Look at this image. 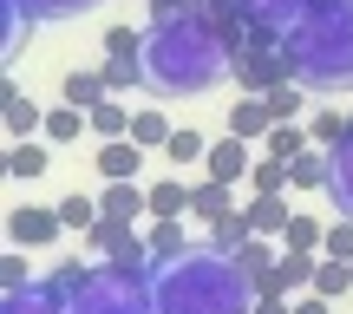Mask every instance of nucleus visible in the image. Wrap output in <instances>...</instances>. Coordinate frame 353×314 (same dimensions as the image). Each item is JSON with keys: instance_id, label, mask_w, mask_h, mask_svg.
Listing matches in <instances>:
<instances>
[{"instance_id": "obj_1", "label": "nucleus", "mask_w": 353, "mask_h": 314, "mask_svg": "<svg viewBox=\"0 0 353 314\" xmlns=\"http://www.w3.org/2000/svg\"><path fill=\"white\" fill-rule=\"evenodd\" d=\"M229 72H236V46L223 39L210 0L170 7L144 26V86L157 99H196V92L223 86Z\"/></svg>"}, {"instance_id": "obj_2", "label": "nucleus", "mask_w": 353, "mask_h": 314, "mask_svg": "<svg viewBox=\"0 0 353 314\" xmlns=\"http://www.w3.org/2000/svg\"><path fill=\"white\" fill-rule=\"evenodd\" d=\"M157 314H249L255 308V282L236 255L223 249H190L176 262L157 268Z\"/></svg>"}, {"instance_id": "obj_3", "label": "nucleus", "mask_w": 353, "mask_h": 314, "mask_svg": "<svg viewBox=\"0 0 353 314\" xmlns=\"http://www.w3.org/2000/svg\"><path fill=\"white\" fill-rule=\"evenodd\" d=\"M288 72L307 92H347L353 86V0H314L307 20L281 39Z\"/></svg>"}, {"instance_id": "obj_4", "label": "nucleus", "mask_w": 353, "mask_h": 314, "mask_svg": "<svg viewBox=\"0 0 353 314\" xmlns=\"http://www.w3.org/2000/svg\"><path fill=\"white\" fill-rule=\"evenodd\" d=\"M65 314H157V288H151V275H138V268L99 262L92 282L65 302Z\"/></svg>"}, {"instance_id": "obj_5", "label": "nucleus", "mask_w": 353, "mask_h": 314, "mask_svg": "<svg viewBox=\"0 0 353 314\" xmlns=\"http://www.w3.org/2000/svg\"><path fill=\"white\" fill-rule=\"evenodd\" d=\"M281 79H294L281 39H249V46L236 52V86H242V92H255V99H262V92L281 86Z\"/></svg>"}, {"instance_id": "obj_6", "label": "nucleus", "mask_w": 353, "mask_h": 314, "mask_svg": "<svg viewBox=\"0 0 353 314\" xmlns=\"http://www.w3.org/2000/svg\"><path fill=\"white\" fill-rule=\"evenodd\" d=\"M7 236H13V249H52V242L65 236L59 203H20V210L7 216Z\"/></svg>"}, {"instance_id": "obj_7", "label": "nucleus", "mask_w": 353, "mask_h": 314, "mask_svg": "<svg viewBox=\"0 0 353 314\" xmlns=\"http://www.w3.org/2000/svg\"><path fill=\"white\" fill-rule=\"evenodd\" d=\"M236 7H242V20H249L255 39H288L294 26L307 20L314 0H236Z\"/></svg>"}, {"instance_id": "obj_8", "label": "nucleus", "mask_w": 353, "mask_h": 314, "mask_svg": "<svg viewBox=\"0 0 353 314\" xmlns=\"http://www.w3.org/2000/svg\"><path fill=\"white\" fill-rule=\"evenodd\" d=\"M65 302H72V295H65L52 275H39V282H26V288L0 295V314H65Z\"/></svg>"}, {"instance_id": "obj_9", "label": "nucleus", "mask_w": 353, "mask_h": 314, "mask_svg": "<svg viewBox=\"0 0 353 314\" xmlns=\"http://www.w3.org/2000/svg\"><path fill=\"white\" fill-rule=\"evenodd\" d=\"M249 164H255V151H249V138H216L210 144V157H203V177H223V184H242L249 177Z\"/></svg>"}, {"instance_id": "obj_10", "label": "nucleus", "mask_w": 353, "mask_h": 314, "mask_svg": "<svg viewBox=\"0 0 353 314\" xmlns=\"http://www.w3.org/2000/svg\"><path fill=\"white\" fill-rule=\"evenodd\" d=\"M314 268H321V249H281L268 288L275 295H301V288H314Z\"/></svg>"}, {"instance_id": "obj_11", "label": "nucleus", "mask_w": 353, "mask_h": 314, "mask_svg": "<svg viewBox=\"0 0 353 314\" xmlns=\"http://www.w3.org/2000/svg\"><path fill=\"white\" fill-rule=\"evenodd\" d=\"M52 151H59V144H46V138H13V144H7V177H13V184L46 177V170H52Z\"/></svg>"}, {"instance_id": "obj_12", "label": "nucleus", "mask_w": 353, "mask_h": 314, "mask_svg": "<svg viewBox=\"0 0 353 314\" xmlns=\"http://www.w3.org/2000/svg\"><path fill=\"white\" fill-rule=\"evenodd\" d=\"M190 216H203V223L236 216V184H223V177H196V184H190Z\"/></svg>"}, {"instance_id": "obj_13", "label": "nucleus", "mask_w": 353, "mask_h": 314, "mask_svg": "<svg viewBox=\"0 0 353 314\" xmlns=\"http://www.w3.org/2000/svg\"><path fill=\"white\" fill-rule=\"evenodd\" d=\"M92 164H99V177H105V184H125V177H138V164H144V144H138V138H105Z\"/></svg>"}, {"instance_id": "obj_14", "label": "nucleus", "mask_w": 353, "mask_h": 314, "mask_svg": "<svg viewBox=\"0 0 353 314\" xmlns=\"http://www.w3.org/2000/svg\"><path fill=\"white\" fill-rule=\"evenodd\" d=\"M144 210H151V190H138V177L99 190V216H112V223H131V216H144Z\"/></svg>"}, {"instance_id": "obj_15", "label": "nucleus", "mask_w": 353, "mask_h": 314, "mask_svg": "<svg viewBox=\"0 0 353 314\" xmlns=\"http://www.w3.org/2000/svg\"><path fill=\"white\" fill-rule=\"evenodd\" d=\"M0 118H7V138H33V131H46V112H39L20 86L0 92Z\"/></svg>"}, {"instance_id": "obj_16", "label": "nucleus", "mask_w": 353, "mask_h": 314, "mask_svg": "<svg viewBox=\"0 0 353 314\" xmlns=\"http://www.w3.org/2000/svg\"><path fill=\"white\" fill-rule=\"evenodd\" d=\"M327 197H334L341 216H353V138H341L327 151Z\"/></svg>"}, {"instance_id": "obj_17", "label": "nucleus", "mask_w": 353, "mask_h": 314, "mask_svg": "<svg viewBox=\"0 0 353 314\" xmlns=\"http://www.w3.org/2000/svg\"><path fill=\"white\" fill-rule=\"evenodd\" d=\"M229 131H236V138H268V131H275V118H268V99H255V92H242L236 105H229Z\"/></svg>"}, {"instance_id": "obj_18", "label": "nucleus", "mask_w": 353, "mask_h": 314, "mask_svg": "<svg viewBox=\"0 0 353 314\" xmlns=\"http://www.w3.org/2000/svg\"><path fill=\"white\" fill-rule=\"evenodd\" d=\"M59 92H65V105H85V112L112 99V86H105V72H99V66H72V72L59 79Z\"/></svg>"}, {"instance_id": "obj_19", "label": "nucleus", "mask_w": 353, "mask_h": 314, "mask_svg": "<svg viewBox=\"0 0 353 314\" xmlns=\"http://www.w3.org/2000/svg\"><path fill=\"white\" fill-rule=\"evenodd\" d=\"M79 131H92V112H85V105H52L39 138H46V144H79Z\"/></svg>"}, {"instance_id": "obj_20", "label": "nucleus", "mask_w": 353, "mask_h": 314, "mask_svg": "<svg viewBox=\"0 0 353 314\" xmlns=\"http://www.w3.org/2000/svg\"><path fill=\"white\" fill-rule=\"evenodd\" d=\"M151 216H157V223H183V216H190V184H183V177L151 184Z\"/></svg>"}, {"instance_id": "obj_21", "label": "nucleus", "mask_w": 353, "mask_h": 314, "mask_svg": "<svg viewBox=\"0 0 353 314\" xmlns=\"http://www.w3.org/2000/svg\"><path fill=\"white\" fill-rule=\"evenodd\" d=\"M262 99H268V118H275V125H294V118L307 112V86L301 79H281V86H268Z\"/></svg>"}, {"instance_id": "obj_22", "label": "nucleus", "mask_w": 353, "mask_h": 314, "mask_svg": "<svg viewBox=\"0 0 353 314\" xmlns=\"http://www.w3.org/2000/svg\"><path fill=\"white\" fill-rule=\"evenodd\" d=\"M99 72H105V86H112V92H138L144 86V52H105Z\"/></svg>"}, {"instance_id": "obj_23", "label": "nucleus", "mask_w": 353, "mask_h": 314, "mask_svg": "<svg viewBox=\"0 0 353 314\" xmlns=\"http://www.w3.org/2000/svg\"><path fill=\"white\" fill-rule=\"evenodd\" d=\"M236 262L249 268L255 288H268V275H275V262H281V255H275V236H249V242L236 249Z\"/></svg>"}, {"instance_id": "obj_24", "label": "nucleus", "mask_w": 353, "mask_h": 314, "mask_svg": "<svg viewBox=\"0 0 353 314\" xmlns=\"http://www.w3.org/2000/svg\"><path fill=\"white\" fill-rule=\"evenodd\" d=\"M170 131H176V125L157 112V105H138V112H131V138H138L144 151H164V144H170Z\"/></svg>"}, {"instance_id": "obj_25", "label": "nucleus", "mask_w": 353, "mask_h": 314, "mask_svg": "<svg viewBox=\"0 0 353 314\" xmlns=\"http://www.w3.org/2000/svg\"><path fill=\"white\" fill-rule=\"evenodd\" d=\"M242 216H249V229H255V236H281V229H288V203H281V190H275V197H255L249 203V210H242Z\"/></svg>"}, {"instance_id": "obj_26", "label": "nucleus", "mask_w": 353, "mask_h": 314, "mask_svg": "<svg viewBox=\"0 0 353 314\" xmlns=\"http://www.w3.org/2000/svg\"><path fill=\"white\" fill-rule=\"evenodd\" d=\"M288 184H294V190H327V151L307 144V151L288 164Z\"/></svg>"}, {"instance_id": "obj_27", "label": "nucleus", "mask_w": 353, "mask_h": 314, "mask_svg": "<svg viewBox=\"0 0 353 314\" xmlns=\"http://www.w3.org/2000/svg\"><path fill=\"white\" fill-rule=\"evenodd\" d=\"M92 138H131V105H118V92L92 105Z\"/></svg>"}, {"instance_id": "obj_28", "label": "nucleus", "mask_w": 353, "mask_h": 314, "mask_svg": "<svg viewBox=\"0 0 353 314\" xmlns=\"http://www.w3.org/2000/svg\"><path fill=\"white\" fill-rule=\"evenodd\" d=\"M307 138H314L321 151H334V144L347 138V112H334V105H314V112H307Z\"/></svg>"}, {"instance_id": "obj_29", "label": "nucleus", "mask_w": 353, "mask_h": 314, "mask_svg": "<svg viewBox=\"0 0 353 314\" xmlns=\"http://www.w3.org/2000/svg\"><path fill=\"white\" fill-rule=\"evenodd\" d=\"M249 190H255V197H275V190H288V157H255L249 164Z\"/></svg>"}, {"instance_id": "obj_30", "label": "nucleus", "mask_w": 353, "mask_h": 314, "mask_svg": "<svg viewBox=\"0 0 353 314\" xmlns=\"http://www.w3.org/2000/svg\"><path fill=\"white\" fill-rule=\"evenodd\" d=\"M164 157L176 164V170H190V164H203V157H210V138H203V131H170V144H164Z\"/></svg>"}, {"instance_id": "obj_31", "label": "nucleus", "mask_w": 353, "mask_h": 314, "mask_svg": "<svg viewBox=\"0 0 353 314\" xmlns=\"http://www.w3.org/2000/svg\"><path fill=\"white\" fill-rule=\"evenodd\" d=\"M307 144H314V138H307V125H275V131L262 138V151H268V157H288V164H294V157L307 151Z\"/></svg>"}, {"instance_id": "obj_32", "label": "nucleus", "mask_w": 353, "mask_h": 314, "mask_svg": "<svg viewBox=\"0 0 353 314\" xmlns=\"http://www.w3.org/2000/svg\"><path fill=\"white\" fill-rule=\"evenodd\" d=\"M347 288H353V262H334V255H321V268H314V295L341 302Z\"/></svg>"}, {"instance_id": "obj_33", "label": "nucleus", "mask_w": 353, "mask_h": 314, "mask_svg": "<svg viewBox=\"0 0 353 314\" xmlns=\"http://www.w3.org/2000/svg\"><path fill=\"white\" fill-rule=\"evenodd\" d=\"M249 236H255V229H249V216H242V210L223 216V223H210V249H223V255H236Z\"/></svg>"}, {"instance_id": "obj_34", "label": "nucleus", "mask_w": 353, "mask_h": 314, "mask_svg": "<svg viewBox=\"0 0 353 314\" xmlns=\"http://www.w3.org/2000/svg\"><path fill=\"white\" fill-rule=\"evenodd\" d=\"M7 7H20V13H33V20H72V13H85V7H99V0H7Z\"/></svg>"}, {"instance_id": "obj_35", "label": "nucleus", "mask_w": 353, "mask_h": 314, "mask_svg": "<svg viewBox=\"0 0 353 314\" xmlns=\"http://www.w3.org/2000/svg\"><path fill=\"white\" fill-rule=\"evenodd\" d=\"M144 242H151V255H157V262H176V255H190V236H183V223H157Z\"/></svg>"}, {"instance_id": "obj_36", "label": "nucleus", "mask_w": 353, "mask_h": 314, "mask_svg": "<svg viewBox=\"0 0 353 314\" xmlns=\"http://www.w3.org/2000/svg\"><path fill=\"white\" fill-rule=\"evenodd\" d=\"M321 236H327V229H321L307 210H294V216H288V229H281V249H321Z\"/></svg>"}, {"instance_id": "obj_37", "label": "nucleus", "mask_w": 353, "mask_h": 314, "mask_svg": "<svg viewBox=\"0 0 353 314\" xmlns=\"http://www.w3.org/2000/svg\"><path fill=\"white\" fill-rule=\"evenodd\" d=\"M59 216H65V229H92V223H99V197L72 190V197H59Z\"/></svg>"}, {"instance_id": "obj_38", "label": "nucleus", "mask_w": 353, "mask_h": 314, "mask_svg": "<svg viewBox=\"0 0 353 314\" xmlns=\"http://www.w3.org/2000/svg\"><path fill=\"white\" fill-rule=\"evenodd\" d=\"M321 255H334V262H353V216L327 223V236H321Z\"/></svg>"}, {"instance_id": "obj_39", "label": "nucleus", "mask_w": 353, "mask_h": 314, "mask_svg": "<svg viewBox=\"0 0 353 314\" xmlns=\"http://www.w3.org/2000/svg\"><path fill=\"white\" fill-rule=\"evenodd\" d=\"M105 52H144V33L138 26H112L105 33Z\"/></svg>"}, {"instance_id": "obj_40", "label": "nucleus", "mask_w": 353, "mask_h": 314, "mask_svg": "<svg viewBox=\"0 0 353 314\" xmlns=\"http://www.w3.org/2000/svg\"><path fill=\"white\" fill-rule=\"evenodd\" d=\"M249 314H294V302H288V295H275V288H262Z\"/></svg>"}, {"instance_id": "obj_41", "label": "nucleus", "mask_w": 353, "mask_h": 314, "mask_svg": "<svg viewBox=\"0 0 353 314\" xmlns=\"http://www.w3.org/2000/svg\"><path fill=\"white\" fill-rule=\"evenodd\" d=\"M0 288H26V255H20V249H13L7 268H0Z\"/></svg>"}, {"instance_id": "obj_42", "label": "nucleus", "mask_w": 353, "mask_h": 314, "mask_svg": "<svg viewBox=\"0 0 353 314\" xmlns=\"http://www.w3.org/2000/svg\"><path fill=\"white\" fill-rule=\"evenodd\" d=\"M294 314H334V302L314 295V288H301V295H294Z\"/></svg>"}]
</instances>
